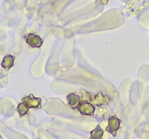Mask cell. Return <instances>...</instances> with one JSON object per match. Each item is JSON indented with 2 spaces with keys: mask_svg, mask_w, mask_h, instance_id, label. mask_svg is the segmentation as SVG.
Wrapping results in <instances>:
<instances>
[{
  "mask_svg": "<svg viewBox=\"0 0 149 139\" xmlns=\"http://www.w3.org/2000/svg\"><path fill=\"white\" fill-rule=\"evenodd\" d=\"M14 60L15 57L11 54H7L2 59L1 66L2 68L5 70H9L10 68H12L14 65Z\"/></svg>",
  "mask_w": 149,
  "mask_h": 139,
  "instance_id": "5",
  "label": "cell"
},
{
  "mask_svg": "<svg viewBox=\"0 0 149 139\" xmlns=\"http://www.w3.org/2000/svg\"><path fill=\"white\" fill-rule=\"evenodd\" d=\"M29 109L28 108L27 106L24 104L23 102H22V103H20V104H19L18 106H17V112H19V116H20L21 118L23 117L24 115H26V114H27L28 111H29Z\"/></svg>",
  "mask_w": 149,
  "mask_h": 139,
  "instance_id": "9",
  "label": "cell"
},
{
  "mask_svg": "<svg viewBox=\"0 0 149 139\" xmlns=\"http://www.w3.org/2000/svg\"><path fill=\"white\" fill-rule=\"evenodd\" d=\"M102 1H103V2H104V1H105V2H107V1H108V0H102Z\"/></svg>",
  "mask_w": 149,
  "mask_h": 139,
  "instance_id": "10",
  "label": "cell"
},
{
  "mask_svg": "<svg viewBox=\"0 0 149 139\" xmlns=\"http://www.w3.org/2000/svg\"><path fill=\"white\" fill-rule=\"evenodd\" d=\"M77 109L84 115H93L94 114V112H95L94 106L89 103L88 101H85V100L80 102L79 105Z\"/></svg>",
  "mask_w": 149,
  "mask_h": 139,
  "instance_id": "2",
  "label": "cell"
},
{
  "mask_svg": "<svg viewBox=\"0 0 149 139\" xmlns=\"http://www.w3.org/2000/svg\"><path fill=\"white\" fill-rule=\"evenodd\" d=\"M67 100L69 105L72 109H77L79 105L81 99L78 95L74 93H70L67 95Z\"/></svg>",
  "mask_w": 149,
  "mask_h": 139,
  "instance_id": "6",
  "label": "cell"
},
{
  "mask_svg": "<svg viewBox=\"0 0 149 139\" xmlns=\"http://www.w3.org/2000/svg\"><path fill=\"white\" fill-rule=\"evenodd\" d=\"M121 124V120H119L116 116H112L109 118L108 126L106 128V131L113 135V136H116V132L119 129Z\"/></svg>",
  "mask_w": 149,
  "mask_h": 139,
  "instance_id": "1",
  "label": "cell"
},
{
  "mask_svg": "<svg viewBox=\"0 0 149 139\" xmlns=\"http://www.w3.org/2000/svg\"><path fill=\"white\" fill-rule=\"evenodd\" d=\"M90 101H91L93 104H95L97 106H101L102 104H104L105 103H107V100L106 99V97L104 96L102 92H99L94 98H92Z\"/></svg>",
  "mask_w": 149,
  "mask_h": 139,
  "instance_id": "7",
  "label": "cell"
},
{
  "mask_svg": "<svg viewBox=\"0 0 149 139\" xmlns=\"http://www.w3.org/2000/svg\"><path fill=\"white\" fill-rule=\"evenodd\" d=\"M22 102L27 106L29 109L41 108V99L35 98L32 94H31L27 97H25L22 99Z\"/></svg>",
  "mask_w": 149,
  "mask_h": 139,
  "instance_id": "3",
  "label": "cell"
},
{
  "mask_svg": "<svg viewBox=\"0 0 149 139\" xmlns=\"http://www.w3.org/2000/svg\"><path fill=\"white\" fill-rule=\"evenodd\" d=\"M104 132L99 127H97L94 130L91 132V137L90 139H102Z\"/></svg>",
  "mask_w": 149,
  "mask_h": 139,
  "instance_id": "8",
  "label": "cell"
},
{
  "mask_svg": "<svg viewBox=\"0 0 149 139\" xmlns=\"http://www.w3.org/2000/svg\"><path fill=\"white\" fill-rule=\"evenodd\" d=\"M26 43L32 48H40L43 43V39L38 35L32 34H29L26 37Z\"/></svg>",
  "mask_w": 149,
  "mask_h": 139,
  "instance_id": "4",
  "label": "cell"
}]
</instances>
